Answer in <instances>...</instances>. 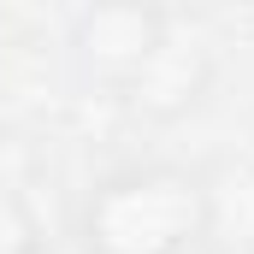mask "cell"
<instances>
[{
	"label": "cell",
	"instance_id": "cell-4",
	"mask_svg": "<svg viewBox=\"0 0 254 254\" xmlns=\"http://www.w3.org/2000/svg\"><path fill=\"white\" fill-rule=\"evenodd\" d=\"M201 178H207V243L254 249V172L225 166V172H201Z\"/></svg>",
	"mask_w": 254,
	"mask_h": 254
},
{
	"label": "cell",
	"instance_id": "cell-1",
	"mask_svg": "<svg viewBox=\"0 0 254 254\" xmlns=\"http://www.w3.org/2000/svg\"><path fill=\"white\" fill-rule=\"evenodd\" d=\"M83 254H195L207 243V178L148 160L101 178L77 207Z\"/></svg>",
	"mask_w": 254,
	"mask_h": 254
},
{
	"label": "cell",
	"instance_id": "cell-2",
	"mask_svg": "<svg viewBox=\"0 0 254 254\" xmlns=\"http://www.w3.org/2000/svg\"><path fill=\"white\" fill-rule=\"evenodd\" d=\"M172 12L166 6H130V0H113V6H77L65 18V60L77 71V83L125 101L130 89L142 83V71L154 65V54L166 48L172 36Z\"/></svg>",
	"mask_w": 254,
	"mask_h": 254
},
{
	"label": "cell",
	"instance_id": "cell-3",
	"mask_svg": "<svg viewBox=\"0 0 254 254\" xmlns=\"http://www.w3.org/2000/svg\"><path fill=\"white\" fill-rule=\"evenodd\" d=\"M207 83H213V48H207L201 36H184V30L172 24L166 48L154 54L148 71H142V83L125 95V107L142 113L148 125H172V119H184V113L201 107Z\"/></svg>",
	"mask_w": 254,
	"mask_h": 254
},
{
	"label": "cell",
	"instance_id": "cell-5",
	"mask_svg": "<svg viewBox=\"0 0 254 254\" xmlns=\"http://www.w3.org/2000/svg\"><path fill=\"white\" fill-rule=\"evenodd\" d=\"M42 219H36V207L24 201V190H12L6 178H0V254H42Z\"/></svg>",
	"mask_w": 254,
	"mask_h": 254
}]
</instances>
